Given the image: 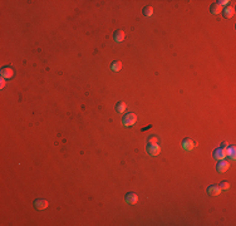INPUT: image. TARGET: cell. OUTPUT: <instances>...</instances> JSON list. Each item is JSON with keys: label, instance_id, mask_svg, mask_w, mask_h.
<instances>
[{"label": "cell", "instance_id": "cell-1", "mask_svg": "<svg viewBox=\"0 0 236 226\" xmlns=\"http://www.w3.org/2000/svg\"><path fill=\"white\" fill-rule=\"evenodd\" d=\"M122 122H123V126H126V127H132L133 124L137 122V116L134 113H127V114H124Z\"/></svg>", "mask_w": 236, "mask_h": 226}, {"label": "cell", "instance_id": "cell-2", "mask_svg": "<svg viewBox=\"0 0 236 226\" xmlns=\"http://www.w3.org/2000/svg\"><path fill=\"white\" fill-rule=\"evenodd\" d=\"M146 150H147V153L149 156H158L159 153H161V147H159L157 143H148Z\"/></svg>", "mask_w": 236, "mask_h": 226}, {"label": "cell", "instance_id": "cell-3", "mask_svg": "<svg viewBox=\"0 0 236 226\" xmlns=\"http://www.w3.org/2000/svg\"><path fill=\"white\" fill-rule=\"evenodd\" d=\"M49 206V202L47 200H43V199H38L34 201V207L36 210H45Z\"/></svg>", "mask_w": 236, "mask_h": 226}, {"label": "cell", "instance_id": "cell-4", "mask_svg": "<svg viewBox=\"0 0 236 226\" xmlns=\"http://www.w3.org/2000/svg\"><path fill=\"white\" fill-rule=\"evenodd\" d=\"M226 157V150L222 148V147H220V148H216L214 151V158L217 160V161H221Z\"/></svg>", "mask_w": 236, "mask_h": 226}, {"label": "cell", "instance_id": "cell-5", "mask_svg": "<svg viewBox=\"0 0 236 226\" xmlns=\"http://www.w3.org/2000/svg\"><path fill=\"white\" fill-rule=\"evenodd\" d=\"M124 200H126L127 204H129V205H134V204H137V201H138V196H137L134 192H128V193L126 195Z\"/></svg>", "mask_w": 236, "mask_h": 226}, {"label": "cell", "instance_id": "cell-6", "mask_svg": "<svg viewBox=\"0 0 236 226\" xmlns=\"http://www.w3.org/2000/svg\"><path fill=\"white\" fill-rule=\"evenodd\" d=\"M182 147H184L185 151H192L195 147V142L190 138H185L184 141H182Z\"/></svg>", "mask_w": 236, "mask_h": 226}, {"label": "cell", "instance_id": "cell-7", "mask_svg": "<svg viewBox=\"0 0 236 226\" xmlns=\"http://www.w3.org/2000/svg\"><path fill=\"white\" fill-rule=\"evenodd\" d=\"M229 167H230V163L227 162V161H224V160H221L219 163H217V166H216V170L219 171V172H226L227 170H229Z\"/></svg>", "mask_w": 236, "mask_h": 226}, {"label": "cell", "instance_id": "cell-8", "mask_svg": "<svg viewBox=\"0 0 236 226\" xmlns=\"http://www.w3.org/2000/svg\"><path fill=\"white\" fill-rule=\"evenodd\" d=\"M207 193L210 196H217V195L221 193V189L219 186H215V185H211L207 187Z\"/></svg>", "mask_w": 236, "mask_h": 226}, {"label": "cell", "instance_id": "cell-9", "mask_svg": "<svg viewBox=\"0 0 236 226\" xmlns=\"http://www.w3.org/2000/svg\"><path fill=\"white\" fill-rule=\"evenodd\" d=\"M2 75H3V78L10 79V78H13V75H14V71L11 68H9V67H4L2 69Z\"/></svg>", "mask_w": 236, "mask_h": 226}, {"label": "cell", "instance_id": "cell-10", "mask_svg": "<svg viewBox=\"0 0 236 226\" xmlns=\"http://www.w3.org/2000/svg\"><path fill=\"white\" fill-rule=\"evenodd\" d=\"M124 37H126V34H124L123 30H117V32L115 33V35H113V38H115V40H116L117 43L123 42V40H124Z\"/></svg>", "mask_w": 236, "mask_h": 226}, {"label": "cell", "instance_id": "cell-11", "mask_svg": "<svg viewBox=\"0 0 236 226\" xmlns=\"http://www.w3.org/2000/svg\"><path fill=\"white\" fill-rule=\"evenodd\" d=\"M234 13H235V10H234V8L232 6H227V8H225L224 9V18H226V19H230V18H232L234 17Z\"/></svg>", "mask_w": 236, "mask_h": 226}, {"label": "cell", "instance_id": "cell-12", "mask_svg": "<svg viewBox=\"0 0 236 226\" xmlns=\"http://www.w3.org/2000/svg\"><path fill=\"white\" fill-rule=\"evenodd\" d=\"M210 10H211V13H212V14H219V13H221V11H222V6L220 5V4H217V3H215V4H212V5H211Z\"/></svg>", "mask_w": 236, "mask_h": 226}, {"label": "cell", "instance_id": "cell-13", "mask_svg": "<svg viewBox=\"0 0 236 226\" xmlns=\"http://www.w3.org/2000/svg\"><path fill=\"white\" fill-rule=\"evenodd\" d=\"M235 152H236V148L234 146L227 147V148H226V156H229L231 160H235Z\"/></svg>", "mask_w": 236, "mask_h": 226}, {"label": "cell", "instance_id": "cell-14", "mask_svg": "<svg viewBox=\"0 0 236 226\" xmlns=\"http://www.w3.org/2000/svg\"><path fill=\"white\" fill-rule=\"evenodd\" d=\"M111 69L113 72H119L122 69V63L121 62H113L112 65H111Z\"/></svg>", "mask_w": 236, "mask_h": 226}, {"label": "cell", "instance_id": "cell-15", "mask_svg": "<svg viewBox=\"0 0 236 226\" xmlns=\"http://www.w3.org/2000/svg\"><path fill=\"white\" fill-rule=\"evenodd\" d=\"M116 111H117L118 113L124 112V111H126V103H124V102H118L117 106H116Z\"/></svg>", "mask_w": 236, "mask_h": 226}, {"label": "cell", "instance_id": "cell-16", "mask_svg": "<svg viewBox=\"0 0 236 226\" xmlns=\"http://www.w3.org/2000/svg\"><path fill=\"white\" fill-rule=\"evenodd\" d=\"M152 14H153V8H152V6H146L143 9V15H144V17H151Z\"/></svg>", "mask_w": 236, "mask_h": 226}, {"label": "cell", "instance_id": "cell-17", "mask_svg": "<svg viewBox=\"0 0 236 226\" xmlns=\"http://www.w3.org/2000/svg\"><path fill=\"white\" fill-rule=\"evenodd\" d=\"M220 189H221V190H229L230 189V183L227 181H222L221 183H220Z\"/></svg>", "mask_w": 236, "mask_h": 226}, {"label": "cell", "instance_id": "cell-18", "mask_svg": "<svg viewBox=\"0 0 236 226\" xmlns=\"http://www.w3.org/2000/svg\"><path fill=\"white\" fill-rule=\"evenodd\" d=\"M148 143H158V138L155 137V136H152L148 138Z\"/></svg>", "mask_w": 236, "mask_h": 226}, {"label": "cell", "instance_id": "cell-19", "mask_svg": "<svg viewBox=\"0 0 236 226\" xmlns=\"http://www.w3.org/2000/svg\"><path fill=\"white\" fill-rule=\"evenodd\" d=\"M227 3H229V2H227V0H221V2H217V4H220V5H225V4H227Z\"/></svg>", "mask_w": 236, "mask_h": 226}, {"label": "cell", "instance_id": "cell-20", "mask_svg": "<svg viewBox=\"0 0 236 226\" xmlns=\"http://www.w3.org/2000/svg\"><path fill=\"white\" fill-rule=\"evenodd\" d=\"M4 87H5V81L3 79V81H2V88H4Z\"/></svg>", "mask_w": 236, "mask_h": 226}]
</instances>
